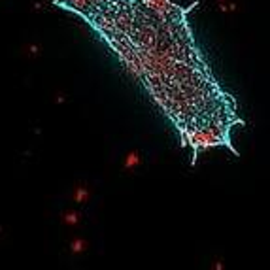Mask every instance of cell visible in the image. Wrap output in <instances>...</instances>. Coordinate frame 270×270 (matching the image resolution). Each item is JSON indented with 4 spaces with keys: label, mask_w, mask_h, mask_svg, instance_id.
<instances>
[{
    "label": "cell",
    "mask_w": 270,
    "mask_h": 270,
    "mask_svg": "<svg viewBox=\"0 0 270 270\" xmlns=\"http://www.w3.org/2000/svg\"><path fill=\"white\" fill-rule=\"evenodd\" d=\"M87 248H89V242L85 240V238H74L70 244V251L74 255H80L83 251H87Z\"/></svg>",
    "instance_id": "5b68a950"
},
{
    "label": "cell",
    "mask_w": 270,
    "mask_h": 270,
    "mask_svg": "<svg viewBox=\"0 0 270 270\" xmlns=\"http://www.w3.org/2000/svg\"><path fill=\"white\" fill-rule=\"evenodd\" d=\"M217 8L221 11L232 13V11H236V2L234 0H217Z\"/></svg>",
    "instance_id": "8992f818"
},
{
    "label": "cell",
    "mask_w": 270,
    "mask_h": 270,
    "mask_svg": "<svg viewBox=\"0 0 270 270\" xmlns=\"http://www.w3.org/2000/svg\"><path fill=\"white\" fill-rule=\"evenodd\" d=\"M81 221V214L76 210H68L62 214V223L64 225H70V227H76L78 223Z\"/></svg>",
    "instance_id": "277c9868"
},
{
    "label": "cell",
    "mask_w": 270,
    "mask_h": 270,
    "mask_svg": "<svg viewBox=\"0 0 270 270\" xmlns=\"http://www.w3.org/2000/svg\"><path fill=\"white\" fill-rule=\"evenodd\" d=\"M72 199H74V202H78V204H85V202H89L91 200L89 187H85V185L76 187V189H74V195H72Z\"/></svg>",
    "instance_id": "3957f363"
},
{
    "label": "cell",
    "mask_w": 270,
    "mask_h": 270,
    "mask_svg": "<svg viewBox=\"0 0 270 270\" xmlns=\"http://www.w3.org/2000/svg\"><path fill=\"white\" fill-rule=\"evenodd\" d=\"M140 164H142V155H140V151L132 150V151H129V153L125 155V161H123V168H125L127 172L136 170V168H138Z\"/></svg>",
    "instance_id": "7a4b0ae2"
},
{
    "label": "cell",
    "mask_w": 270,
    "mask_h": 270,
    "mask_svg": "<svg viewBox=\"0 0 270 270\" xmlns=\"http://www.w3.org/2000/svg\"><path fill=\"white\" fill-rule=\"evenodd\" d=\"M146 4V8H150L155 17H159L161 21H168L172 13L176 11V6L172 4V0H142Z\"/></svg>",
    "instance_id": "6da1fadb"
}]
</instances>
